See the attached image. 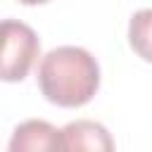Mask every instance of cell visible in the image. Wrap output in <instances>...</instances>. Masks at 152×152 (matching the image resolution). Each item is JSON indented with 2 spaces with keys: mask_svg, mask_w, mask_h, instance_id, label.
<instances>
[{
  "mask_svg": "<svg viewBox=\"0 0 152 152\" xmlns=\"http://www.w3.org/2000/svg\"><path fill=\"white\" fill-rule=\"evenodd\" d=\"M40 93L59 107H81L100 88L97 59L76 45H62L50 50L38 66Z\"/></svg>",
  "mask_w": 152,
  "mask_h": 152,
  "instance_id": "6da1fadb",
  "label": "cell"
},
{
  "mask_svg": "<svg viewBox=\"0 0 152 152\" xmlns=\"http://www.w3.org/2000/svg\"><path fill=\"white\" fill-rule=\"evenodd\" d=\"M40 52L36 31L17 19L2 21V81H21Z\"/></svg>",
  "mask_w": 152,
  "mask_h": 152,
  "instance_id": "7a4b0ae2",
  "label": "cell"
},
{
  "mask_svg": "<svg viewBox=\"0 0 152 152\" xmlns=\"http://www.w3.org/2000/svg\"><path fill=\"white\" fill-rule=\"evenodd\" d=\"M55 152H114V138L100 121L76 119L59 128Z\"/></svg>",
  "mask_w": 152,
  "mask_h": 152,
  "instance_id": "3957f363",
  "label": "cell"
},
{
  "mask_svg": "<svg viewBox=\"0 0 152 152\" xmlns=\"http://www.w3.org/2000/svg\"><path fill=\"white\" fill-rule=\"evenodd\" d=\"M57 128L43 119H28L12 131L7 152H55Z\"/></svg>",
  "mask_w": 152,
  "mask_h": 152,
  "instance_id": "277c9868",
  "label": "cell"
},
{
  "mask_svg": "<svg viewBox=\"0 0 152 152\" xmlns=\"http://www.w3.org/2000/svg\"><path fill=\"white\" fill-rule=\"evenodd\" d=\"M128 43L145 62H152V10H138L131 17Z\"/></svg>",
  "mask_w": 152,
  "mask_h": 152,
  "instance_id": "5b68a950",
  "label": "cell"
},
{
  "mask_svg": "<svg viewBox=\"0 0 152 152\" xmlns=\"http://www.w3.org/2000/svg\"><path fill=\"white\" fill-rule=\"evenodd\" d=\"M19 2H24V5H43L48 0H19Z\"/></svg>",
  "mask_w": 152,
  "mask_h": 152,
  "instance_id": "8992f818",
  "label": "cell"
}]
</instances>
